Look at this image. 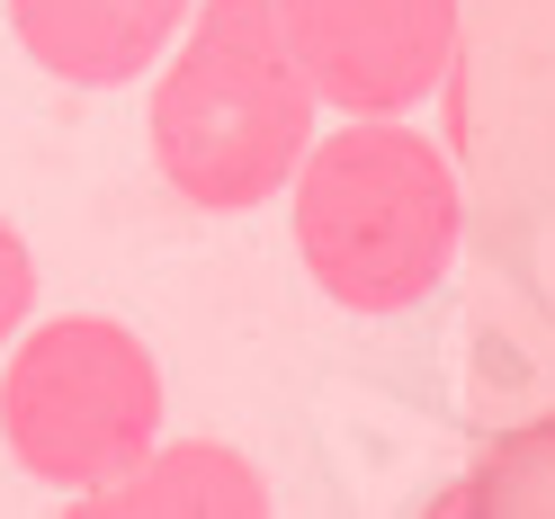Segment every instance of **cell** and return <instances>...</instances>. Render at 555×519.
<instances>
[{
  "label": "cell",
  "instance_id": "cell-1",
  "mask_svg": "<svg viewBox=\"0 0 555 519\" xmlns=\"http://www.w3.org/2000/svg\"><path fill=\"white\" fill-rule=\"evenodd\" d=\"M323 90L305 81L278 0H197L153 63V170L206 216H251L314 153Z\"/></svg>",
  "mask_w": 555,
  "mask_h": 519
},
{
  "label": "cell",
  "instance_id": "cell-2",
  "mask_svg": "<svg viewBox=\"0 0 555 519\" xmlns=\"http://www.w3.org/2000/svg\"><path fill=\"white\" fill-rule=\"evenodd\" d=\"M296 260L340 314H412L457 269L466 189L457 153L430 144L403 117H350L340 134H314V153L287 180Z\"/></svg>",
  "mask_w": 555,
  "mask_h": 519
},
{
  "label": "cell",
  "instance_id": "cell-3",
  "mask_svg": "<svg viewBox=\"0 0 555 519\" xmlns=\"http://www.w3.org/2000/svg\"><path fill=\"white\" fill-rule=\"evenodd\" d=\"M162 439V367L108 314L27 323L0 359V447L46 493H99Z\"/></svg>",
  "mask_w": 555,
  "mask_h": 519
},
{
  "label": "cell",
  "instance_id": "cell-4",
  "mask_svg": "<svg viewBox=\"0 0 555 519\" xmlns=\"http://www.w3.org/2000/svg\"><path fill=\"white\" fill-rule=\"evenodd\" d=\"M278 18L340 117H412L466 63V0H278Z\"/></svg>",
  "mask_w": 555,
  "mask_h": 519
},
{
  "label": "cell",
  "instance_id": "cell-5",
  "mask_svg": "<svg viewBox=\"0 0 555 519\" xmlns=\"http://www.w3.org/2000/svg\"><path fill=\"white\" fill-rule=\"evenodd\" d=\"M197 0H10L18 54L63 90H126L180 46Z\"/></svg>",
  "mask_w": 555,
  "mask_h": 519
},
{
  "label": "cell",
  "instance_id": "cell-6",
  "mask_svg": "<svg viewBox=\"0 0 555 519\" xmlns=\"http://www.w3.org/2000/svg\"><path fill=\"white\" fill-rule=\"evenodd\" d=\"M73 510H90V519H117V510H144V519H189V510H206V519H260L269 483L224 439H153L117 483L73 493Z\"/></svg>",
  "mask_w": 555,
  "mask_h": 519
},
{
  "label": "cell",
  "instance_id": "cell-7",
  "mask_svg": "<svg viewBox=\"0 0 555 519\" xmlns=\"http://www.w3.org/2000/svg\"><path fill=\"white\" fill-rule=\"evenodd\" d=\"M439 510H511V519H555V412L529 430H502L475 457L457 493H439Z\"/></svg>",
  "mask_w": 555,
  "mask_h": 519
},
{
  "label": "cell",
  "instance_id": "cell-8",
  "mask_svg": "<svg viewBox=\"0 0 555 519\" xmlns=\"http://www.w3.org/2000/svg\"><path fill=\"white\" fill-rule=\"evenodd\" d=\"M37 323V260H27L18 224L0 216V359H10V340Z\"/></svg>",
  "mask_w": 555,
  "mask_h": 519
}]
</instances>
